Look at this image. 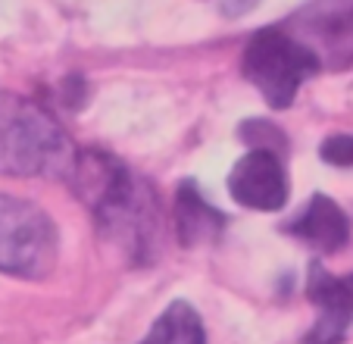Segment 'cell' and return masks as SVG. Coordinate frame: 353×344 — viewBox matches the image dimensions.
I'll return each instance as SVG.
<instances>
[{
	"mask_svg": "<svg viewBox=\"0 0 353 344\" xmlns=\"http://www.w3.org/2000/svg\"><path fill=\"white\" fill-rule=\"evenodd\" d=\"M322 63L316 53L303 47L285 28H260L247 41L241 69L244 79L263 94L272 110H285L294 104L300 85L319 73Z\"/></svg>",
	"mask_w": 353,
	"mask_h": 344,
	"instance_id": "3957f363",
	"label": "cell"
},
{
	"mask_svg": "<svg viewBox=\"0 0 353 344\" xmlns=\"http://www.w3.org/2000/svg\"><path fill=\"white\" fill-rule=\"evenodd\" d=\"M141 344H207V332L188 300H172Z\"/></svg>",
	"mask_w": 353,
	"mask_h": 344,
	"instance_id": "30bf717a",
	"label": "cell"
},
{
	"mask_svg": "<svg viewBox=\"0 0 353 344\" xmlns=\"http://www.w3.org/2000/svg\"><path fill=\"white\" fill-rule=\"evenodd\" d=\"M57 263V225L32 200L0 191V272L44 278Z\"/></svg>",
	"mask_w": 353,
	"mask_h": 344,
	"instance_id": "277c9868",
	"label": "cell"
},
{
	"mask_svg": "<svg viewBox=\"0 0 353 344\" xmlns=\"http://www.w3.org/2000/svg\"><path fill=\"white\" fill-rule=\"evenodd\" d=\"M225 229V216L213 204L203 200L194 182H181L175 191V232L185 247H197L216 241Z\"/></svg>",
	"mask_w": 353,
	"mask_h": 344,
	"instance_id": "ba28073f",
	"label": "cell"
},
{
	"mask_svg": "<svg viewBox=\"0 0 353 344\" xmlns=\"http://www.w3.org/2000/svg\"><path fill=\"white\" fill-rule=\"evenodd\" d=\"M79 151L54 116L38 104L0 88V172L3 175H41L72 179Z\"/></svg>",
	"mask_w": 353,
	"mask_h": 344,
	"instance_id": "7a4b0ae2",
	"label": "cell"
},
{
	"mask_svg": "<svg viewBox=\"0 0 353 344\" xmlns=\"http://www.w3.org/2000/svg\"><path fill=\"white\" fill-rule=\"evenodd\" d=\"M228 191L247 210L275 213L288 204V175L279 153L250 151L228 172Z\"/></svg>",
	"mask_w": 353,
	"mask_h": 344,
	"instance_id": "8992f818",
	"label": "cell"
},
{
	"mask_svg": "<svg viewBox=\"0 0 353 344\" xmlns=\"http://www.w3.org/2000/svg\"><path fill=\"white\" fill-rule=\"evenodd\" d=\"M72 182L91 204L100 235L134 266L154 263L163 245V213L154 188L110 153H79Z\"/></svg>",
	"mask_w": 353,
	"mask_h": 344,
	"instance_id": "6da1fadb",
	"label": "cell"
},
{
	"mask_svg": "<svg viewBox=\"0 0 353 344\" xmlns=\"http://www.w3.org/2000/svg\"><path fill=\"white\" fill-rule=\"evenodd\" d=\"M319 157L328 166H341V169L353 166V135H332V138H325L319 147Z\"/></svg>",
	"mask_w": 353,
	"mask_h": 344,
	"instance_id": "8fae6325",
	"label": "cell"
},
{
	"mask_svg": "<svg viewBox=\"0 0 353 344\" xmlns=\"http://www.w3.org/2000/svg\"><path fill=\"white\" fill-rule=\"evenodd\" d=\"M285 232L319 254H338L350 241V219L332 198L313 194L307 210H300V216L285 225Z\"/></svg>",
	"mask_w": 353,
	"mask_h": 344,
	"instance_id": "52a82bcc",
	"label": "cell"
},
{
	"mask_svg": "<svg viewBox=\"0 0 353 344\" xmlns=\"http://www.w3.org/2000/svg\"><path fill=\"white\" fill-rule=\"evenodd\" d=\"M307 298L316 304L319 313L353 319V272L350 276H332L319 260L310 263Z\"/></svg>",
	"mask_w": 353,
	"mask_h": 344,
	"instance_id": "9c48e42d",
	"label": "cell"
},
{
	"mask_svg": "<svg viewBox=\"0 0 353 344\" xmlns=\"http://www.w3.org/2000/svg\"><path fill=\"white\" fill-rule=\"evenodd\" d=\"M291 28H300L303 38L297 41L322 66L344 69L353 63V0H313L291 19Z\"/></svg>",
	"mask_w": 353,
	"mask_h": 344,
	"instance_id": "5b68a950",
	"label": "cell"
}]
</instances>
